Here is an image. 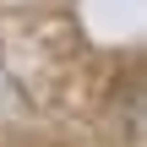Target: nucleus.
Returning a JSON list of instances; mask_svg holds the SVG:
<instances>
[]
</instances>
